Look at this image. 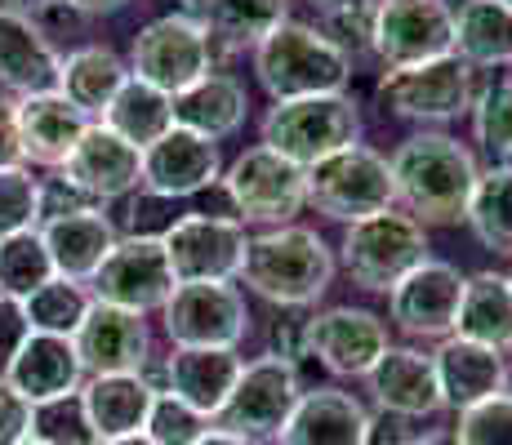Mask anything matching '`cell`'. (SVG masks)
<instances>
[{"instance_id": "37", "label": "cell", "mask_w": 512, "mask_h": 445, "mask_svg": "<svg viewBox=\"0 0 512 445\" xmlns=\"http://www.w3.org/2000/svg\"><path fill=\"white\" fill-rule=\"evenodd\" d=\"M90 294H85L81 281H63V276H54L49 285L32 294V299H23V312H27V325H32V334H54V339H76V330H81V321L90 316Z\"/></svg>"}, {"instance_id": "46", "label": "cell", "mask_w": 512, "mask_h": 445, "mask_svg": "<svg viewBox=\"0 0 512 445\" xmlns=\"http://www.w3.org/2000/svg\"><path fill=\"white\" fill-rule=\"evenodd\" d=\"M23 165V143H18V98L0 89V170Z\"/></svg>"}, {"instance_id": "48", "label": "cell", "mask_w": 512, "mask_h": 445, "mask_svg": "<svg viewBox=\"0 0 512 445\" xmlns=\"http://www.w3.org/2000/svg\"><path fill=\"white\" fill-rule=\"evenodd\" d=\"M63 5H72L81 18H103V14H116V9H125L130 0H63Z\"/></svg>"}, {"instance_id": "12", "label": "cell", "mask_w": 512, "mask_h": 445, "mask_svg": "<svg viewBox=\"0 0 512 445\" xmlns=\"http://www.w3.org/2000/svg\"><path fill=\"white\" fill-rule=\"evenodd\" d=\"M370 54H379L388 72L455 54V9L446 0H379Z\"/></svg>"}, {"instance_id": "7", "label": "cell", "mask_w": 512, "mask_h": 445, "mask_svg": "<svg viewBox=\"0 0 512 445\" xmlns=\"http://www.w3.org/2000/svg\"><path fill=\"white\" fill-rule=\"evenodd\" d=\"M130 63H134L130 76L179 98L183 89H192L196 81H205L214 72V41L201 27V18H187L174 9V14L156 18L134 36Z\"/></svg>"}, {"instance_id": "32", "label": "cell", "mask_w": 512, "mask_h": 445, "mask_svg": "<svg viewBox=\"0 0 512 445\" xmlns=\"http://www.w3.org/2000/svg\"><path fill=\"white\" fill-rule=\"evenodd\" d=\"M103 125L112 134H121L130 147L147 152L156 138H165L174 130V98L161 94L156 85L139 81V76H130L121 85V94L112 98V107L103 112Z\"/></svg>"}, {"instance_id": "21", "label": "cell", "mask_w": 512, "mask_h": 445, "mask_svg": "<svg viewBox=\"0 0 512 445\" xmlns=\"http://www.w3.org/2000/svg\"><path fill=\"white\" fill-rule=\"evenodd\" d=\"M152 401H156V388L147 383V374H98V379L81 383V392H76V405H81L98 445L121 441V437H143Z\"/></svg>"}, {"instance_id": "53", "label": "cell", "mask_w": 512, "mask_h": 445, "mask_svg": "<svg viewBox=\"0 0 512 445\" xmlns=\"http://www.w3.org/2000/svg\"><path fill=\"white\" fill-rule=\"evenodd\" d=\"M18 445H49V441H41V437H36V432H32V437H27V441H18Z\"/></svg>"}, {"instance_id": "13", "label": "cell", "mask_w": 512, "mask_h": 445, "mask_svg": "<svg viewBox=\"0 0 512 445\" xmlns=\"http://www.w3.org/2000/svg\"><path fill=\"white\" fill-rule=\"evenodd\" d=\"M161 312L174 348H236L250 330V312L232 281L174 285Z\"/></svg>"}, {"instance_id": "52", "label": "cell", "mask_w": 512, "mask_h": 445, "mask_svg": "<svg viewBox=\"0 0 512 445\" xmlns=\"http://www.w3.org/2000/svg\"><path fill=\"white\" fill-rule=\"evenodd\" d=\"M103 445H152L147 437H121V441H103Z\"/></svg>"}, {"instance_id": "41", "label": "cell", "mask_w": 512, "mask_h": 445, "mask_svg": "<svg viewBox=\"0 0 512 445\" xmlns=\"http://www.w3.org/2000/svg\"><path fill=\"white\" fill-rule=\"evenodd\" d=\"M210 432V419L196 414L192 405H183L174 392H156L152 414H147V428L143 437L152 445H196Z\"/></svg>"}, {"instance_id": "27", "label": "cell", "mask_w": 512, "mask_h": 445, "mask_svg": "<svg viewBox=\"0 0 512 445\" xmlns=\"http://www.w3.org/2000/svg\"><path fill=\"white\" fill-rule=\"evenodd\" d=\"M58 72H63V58H58V49L45 41L32 18L0 14V85H5V94L9 89L23 98L54 94Z\"/></svg>"}, {"instance_id": "51", "label": "cell", "mask_w": 512, "mask_h": 445, "mask_svg": "<svg viewBox=\"0 0 512 445\" xmlns=\"http://www.w3.org/2000/svg\"><path fill=\"white\" fill-rule=\"evenodd\" d=\"M406 445H459V441H455V432H428V437L406 441Z\"/></svg>"}, {"instance_id": "55", "label": "cell", "mask_w": 512, "mask_h": 445, "mask_svg": "<svg viewBox=\"0 0 512 445\" xmlns=\"http://www.w3.org/2000/svg\"><path fill=\"white\" fill-rule=\"evenodd\" d=\"M508 285H512V272H508Z\"/></svg>"}, {"instance_id": "25", "label": "cell", "mask_w": 512, "mask_h": 445, "mask_svg": "<svg viewBox=\"0 0 512 445\" xmlns=\"http://www.w3.org/2000/svg\"><path fill=\"white\" fill-rule=\"evenodd\" d=\"M45 250L54 259V272L63 281H94V272L107 263V254L116 250V227L103 210H76V214H58V219H45L41 227Z\"/></svg>"}, {"instance_id": "18", "label": "cell", "mask_w": 512, "mask_h": 445, "mask_svg": "<svg viewBox=\"0 0 512 445\" xmlns=\"http://www.w3.org/2000/svg\"><path fill=\"white\" fill-rule=\"evenodd\" d=\"M63 178L90 201H116L143 183V152L112 134L103 121H94L63 161Z\"/></svg>"}, {"instance_id": "8", "label": "cell", "mask_w": 512, "mask_h": 445, "mask_svg": "<svg viewBox=\"0 0 512 445\" xmlns=\"http://www.w3.org/2000/svg\"><path fill=\"white\" fill-rule=\"evenodd\" d=\"M383 112L406 121H455L477 103V76L459 54L415 67H392L374 89Z\"/></svg>"}, {"instance_id": "29", "label": "cell", "mask_w": 512, "mask_h": 445, "mask_svg": "<svg viewBox=\"0 0 512 445\" xmlns=\"http://www.w3.org/2000/svg\"><path fill=\"white\" fill-rule=\"evenodd\" d=\"M245 112H250V94H245V85L228 72H210L205 81H196L192 89H183V94L174 98V125L210 138V143L241 130Z\"/></svg>"}, {"instance_id": "40", "label": "cell", "mask_w": 512, "mask_h": 445, "mask_svg": "<svg viewBox=\"0 0 512 445\" xmlns=\"http://www.w3.org/2000/svg\"><path fill=\"white\" fill-rule=\"evenodd\" d=\"M36 223H41V178H32L23 165L0 170V241L32 232Z\"/></svg>"}, {"instance_id": "19", "label": "cell", "mask_w": 512, "mask_h": 445, "mask_svg": "<svg viewBox=\"0 0 512 445\" xmlns=\"http://www.w3.org/2000/svg\"><path fill=\"white\" fill-rule=\"evenodd\" d=\"M245 361L236 348H174L165 370L147 379L156 392H174L183 405H192L205 419H219L228 405L236 379H241Z\"/></svg>"}, {"instance_id": "38", "label": "cell", "mask_w": 512, "mask_h": 445, "mask_svg": "<svg viewBox=\"0 0 512 445\" xmlns=\"http://www.w3.org/2000/svg\"><path fill=\"white\" fill-rule=\"evenodd\" d=\"M374 18H379V0H326L317 32L352 63L374 49Z\"/></svg>"}, {"instance_id": "56", "label": "cell", "mask_w": 512, "mask_h": 445, "mask_svg": "<svg viewBox=\"0 0 512 445\" xmlns=\"http://www.w3.org/2000/svg\"><path fill=\"white\" fill-rule=\"evenodd\" d=\"M321 5H326V0H321Z\"/></svg>"}, {"instance_id": "42", "label": "cell", "mask_w": 512, "mask_h": 445, "mask_svg": "<svg viewBox=\"0 0 512 445\" xmlns=\"http://www.w3.org/2000/svg\"><path fill=\"white\" fill-rule=\"evenodd\" d=\"M455 441L459 445H512V392H499V397L459 410Z\"/></svg>"}, {"instance_id": "15", "label": "cell", "mask_w": 512, "mask_h": 445, "mask_svg": "<svg viewBox=\"0 0 512 445\" xmlns=\"http://www.w3.org/2000/svg\"><path fill=\"white\" fill-rule=\"evenodd\" d=\"M303 352L334 374H370L388 352V325L366 308H330L303 321Z\"/></svg>"}, {"instance_id": "24", "label": "cell", "mask_w": 512, "mask_h": 445, "mask_svg": "<svg viewBox=\"0 0 512 445\" xmlns=\"http://www.w3.org/2000/svg\"><path fill=\"white\" fill-rule=\"evenodd\" d=\"M374 401L397 419H423L437 414L441 405V383H437V365L432 356H423L415 348H388L374 361V370L366 374Z\"/></svg>"}, {"instance_id": "31", "label": "cell", "mask_w": 512, "mask_h": 445, "mask_svg": "<svg viewBox=\"0 0 512 445\" xmlns=\"http://www.w3.org/2000/svg\"><path fill=\"white\" fill-rule=\"evenodd\" d=\"M130 81V67L112 54L107 45H81L63 58V72H58V94L76 107L81 116H98L112 107V98L121 94V85Z\"/></svg>"}, {"instance_id": "1", "label": "cell", "mask_w": 512, "mask_h": 445, "mask_svg": "<svg viewBox=\"0 0 512 445\" xmlns=\"http://www.w3.org/2000/svg\"><path fill=\"white\" fill-rule=\"evenodd\" d=\"M392 187L415 223H464L477 192V161L450 134H415L392 152Z\"/></svg>"}, {"instance_id": "4", "label": "cell", "mask_w": 512, "mask_h": 445, "mask_svg": "<svg viewBox=\"0 0 512 445\" xmlns=\"http://www.w3.org/2000/svg\"><path fill=\"white\" fill-rule=\"evenodd\" d=\"M361 138V112L348 94H317V98H290L263 116V147H272L285 161L321 165L326 156L357 147Z\"/></svg>"}, {"instance_id": "45", "label": "cell", "mask_w": 512, "mask_h": 445, "mask_svg": "<svg viewBox=\"0 0 512 445\" xmlns=\"http://www.w3.org/2000/svg\"><path fill=\"white\" fill-rule=\"evenodd\" d=\"M27 339H32V325H27L23 303L0 294V379H5V370L14 365V356L23 352Z\"/></svg>"}, {"instance_id": "14", "label": "cell", "mask_w": 512, "mask_h": 445, "mask_svg": "<svg viewBox=\"0 0 512 445\" xmlns=\"http://www.w3.org/2000/svg\"><path fill=\"white\" fill-rule=\"evenodd\" d=\"M174 294V272L165 259L161 236H125L116 241V250L107 254V263L94 272V299L112 303L125 312H152L165 308V299Z\"/></svg>"}, {"instance_id": "35", "label": "cell", "mask_w": 512, "mask_h": 445, "mask_svg": "<svg viewBox=\"0 0 512 445\" xmlns=\"http://www.w3.org/2000/svg\"><path fill=\"white\" fill-rule=\"evenodd\" d=\"M477 241L495 254H512V170L495 165L490 174L477 178V192L468 201V219H464Z\"/></svg>"}, {"instance_id": "50", "label": "cell", "mask_w": 512, "mask_h": 445, "mask_svg": "<svg viewBox=\"0 0 512 445\" xmlns=\"http://www.w3.org/2000/svg\"><path fill=\"white\" fill-rule=\"evenodd\" d=\"M196 445H250V441H245V437H232V432H223V428H210Z\"/></svg>"}, {"instance_id": "17", "label": "cell", "mask_w": 512, "mask_h": 445, "mask_svg": "<svg viewBox=\"0 0 512 445\" xmlns=\"http://www.w3.org/2000/svg\"><path fill=\"white\" fill-rule=\"evenodd\" d=\"M76 356H81L85 374H143L152 339H147V321L139 312L112 308V303H90V316L76 330Z\"/></svg>"}, {"instance_id": "28", "label": "cell", "mask_w": 512, "mask_h": 445, "mask_svg": "<svg viewBox=\"0 0 512 445\" xmlns=\"http://www.w3.org/2000/svg\"><path fill=\"white\" fill-rule=\"evenodd\" d=\"M90 130V116H81L63 94H32L18 98V143L23 161L36 165H63L81 134Z\"/></svg>"}, {"instance_id": "54", "label": "cell", "mask_w": 512, "mask_h": 445, "mask_svg": "<svg viewBox=\"0 0 512 445\" xmlns=\"http://www.w3.org/2000/svg\"><path fill=\"white\" fill-rule=\"evenodd\" d=\"M499 5H508V9H512V0H499Z\"/></svg>"}, {"instance_id": "16", "label": "cell", "mask_w": 512, "mask_h": 445, "mask_svg": "<svg viewBox=\"0 0 512 445\" xmlns=\"http://www.w3.org/2000/svg\"><path fill=\"white\" fill-rule=\"evenodd\" d=\"M464 281L468 276H459V267L428 259L388 294L392 321L406 334H415V339H450L459 299H464Z\"/></svg>"}, {"instance_id": "44", "label": "cell", "mask_w": 512, "mask_h": 445, "mask_svg": "<svg viewBox=\"0 0 512 445\" xmlns=\"http://www.w3.org/2000/svg\"><path fill=\"white\" fill-rule=\"evenodd\" d=\"M36 432V405L0 379V445H18Z\"/></svg>"}, {"instance_id": "6", "label": "cell", "mask_w": 512, "mask_h": 445, "mask_svg": "<svg viewBox=\"0 0 512 445\" xmlns=\"http://www.w3.org/2000/svg\"><path fill=\"white\" fill-rule=\"evenodd\" d=\"M308 205H317L326 219L339 223H361L374 219V214H388L397 205L388 156L370 152L361 143L326 156L321 165L308 170Z\"/></svg>"}, {"instance_id": "11", "label": "cell", "mask_w": 512, "mask_h": 445, "mask_svg": "<svg viewBox=\"0 0 512 445\" xmlns=\"http://www.w3.org/2000/svg\"><path fill=\"white\" fill-rule=\"evenodd\" d=\"M299 397H303V388H299L294 361L268 352L241 370V379H236L232 397L219 414V428L232 432V437H245V441L281 437V428L290 423Z\"/></svg>"}, {"instance_id": "36", "label": "cell", "mask_w": 512, "mask_h": 445, "mask_svg": "<svg viewBox=\"0 0 512 445\" xmlns=\"http://www.w3.org/2000/svg\"><path fill=\"white\" fill-rule=\"evenodd\" d=\"M54 259L45 250V236L41 227L32 232H18V236H5L0 241V294L5 299H32L41 285L54 281Z\"/></svg>"}, {"instance_id": "2", "label": "cell", "mask_w": 512, "mask_h": 445, "mask_svg": "<svg viewBox=\"0 0 512 445\" xmlns=\"http://www.w3.org/2000/svg\"><path fill=\"white\" fill-rule=\"evenodd\" d=\"M241 276L259 299L281 308H308L330 290L334 254L308 227H272L263 236H250Z\"/></svg>"}, {"instance_id": "20", "label": "cell", "mask_w": 512, "mask_h": 445, "mask_svg": "<svg viewBox=\"0 0 512 445\" xmlns=\"http://www.w3.org/2000/svg\"><path fill=\"white\" fill-rule=\"evenodd\" d=\"M219 174V143L183 130V125H174L170 134L156 138L143 152V187L152 196H170V201L174 196H196L219 183Z\"/></svg>"}, {"instance_id": "47", "label": "cell", "mask_w": 512, "mask_h": 445, "mask_svg": "<svg viewBox=\"0 0 512 445\" xmlns=\"http://www.w3.org/2000/svg\"><path fill=\"white\" fill-rule=\"evenodd\" d=\"M361 445H406V432H401L392 419H383V423L370 419V432H366V441Z\"/></svg>"}, {"instance_id": "9", "label": "cell", "mask_w": 512, "mask_h": 445, "mask_svg": "<svg viewBox=\"0 0 512 445\" xmlns=\"http://www.w3.org/2000/svg\"><path fill=\"white\" fill-rule=\"evenodd\" d=\"M223 192L236 210L232 219L285 227L308 205V170L259 143L232 161V170L223 174Z\"/></svg>"}, {"instance_id": "22", "label": "cell", "mask_w": 512, "mask_h": 445, "mask_svg": "<svg viewBox=\"0 0 512 445\" xmlns=\"http://www.w3.org/2000/svg\"><path fill=\"white\" fill-rule=\"evenodd\" d=\"M81 379L85 365L76 356V343L54 339V334H32L23 343V352L14 356V365L5 370V383L14 392H23L36 410L54 401H72L81 392Z\"/></svg>"}, {"instance_id": "5", "label": "cell", "mask_w": 512, "mask_h": 445, "mask_svg": "<svg viewBox=\"0 0 512 445\" xmlns=\"http://www.w3.org/2000/svg\"><path fill=\"white\" fill-rule=\"evenodd\" d=\"M423 263H428V232L401 210L348 223L343 232V267L361 290L392 294Z\"/></svg>"}, {"instance_id": "26", "label": "cell", "mask_w": 512, "mask_h": 445, "mask_svg": "<svg viewBox=\"0 0 512 445\" xmlns=\"http://www.w3.org/2000/svg\"><path fill=\"white\" fill-rule=\"evenodd\" d=\"M432 365H437L441 401L455 405V410H468V405L508 392L504 352L481 348V343H468V339H455V334H450V339L432 352Z\"/></svg>"}, {"instance_id": "3", "label": "cell", "mask_w": 512, "mask_h": 445, "mask_svg": "<svg viewBox=\"0 0 512 445\" xmlns=\"http://www.w3.org/2000/svg\"><path fill=\"white\" fill-rule=\"evenodd\" d=\"M254 72L263 89L277 103L290 98H317V94H343L352 81V63L334 49L317 27L285 18L272 36L254 45Z\"/></svg>"}, {"instance_id": "43", "label": "cell", "mask_w": 512, "mask_h": 445, "mask_svg": "<svg viewBox=\"0 0 512 445\" xmlns=\"http://www.w3.org/2000/svg\"><path fill=\"white\" fill-rule=\"evenodd\" d=\"M36 437L49 441V445H98L90 423H85V414H81V405H76V397L41 405V410H36Z\"/></svg>"}, {"instance_id": "23", "label": "cell", "mask_w": 512, "mask_h": 445, "mask_svg": "<svg viewBox=\"0 0 512 445\" xmlns=\"http://www.w3.org/2000/svg\"><path fill=\"white\" fill-rule=\"evenodd\" d=\"M370 432V410L343 388H312L281 428V445H361Z\"/></svg>"}, {"instance_id": "30", "label": "cell", "mask_w": 512, "mask_h": 445, "mask_svg": "<svg viewBox=\"0 0 512 445\" xmlns=\"http://www.w3.org/2000/svg\"><path fill=\"white\" fill-rule=\"evenodd\" d=\"M455 339L481 348L512 352V285L499 272H477L464 281V299L455 316Z\"/></svg>"}, {"instance_id": "10", "label": "cell", "mask_w": 512, "mask_h": 445, "mask_svg": "<svg viewBox=\"0 0 512 445\" xmlns=\"http://www.w3.org/2000/svg\"><path fill=\"white\" fill-rule=\"evenodd\" d=\"M165 259H170L174 285H205L241 276L250 232L228 214H183L161 232Z\"/></svg>"}, {"instance_id": "39", "label": "cell", "mask_w": 512, "mask_h": 445, "mask_svg": "<svg viewBox=\"0 0 512 445\" xmlns=\"http://www.w3.org/2000/svg\"><path fill=\"white\" fill-rule=\"evenodd\" d=\"M472 130H477V143L512 170V81L481 89L472 103Z\"/></svg>"}, {"instance_id": "49", "label": "cell", "mask_w": 512, "mask_h": 445, "mask_svg": "<svg viewBox=\"0 0 512 445\" xmlns=\"http://www.w3.org/2000/svg\"><path fill=\"white\" fill-rule=\"evenodd\" d=\"M49 5H58V0H0V14H14V18H36V14H45Z\"/></svg>"}, {"instance_id": "33", "label": "cell", "mask_w": 512, "mask_h": 445, "mask_svg": "<svg viewBox=\"0 0 512 445\" xmlns=\"http://www.w3.org/2000/svg\"><path fill=\"white\" fill-rule=\"evenodd\" d=\"M455 54L468 67L512 63V9L499 0H464L455 14Z\"/></svg>"}, {"instance_id": "34", "label": "cell", "mask_w": 512, "mask_h": 445, "mask_svg": "<svg viewBox=\"0 0 512 445\" xmlns=\"http://www.w3.org/2000/svg\"><path fill=\"white\" fill-rule=\"evenodd\" d=\"M285 18H290V0H201V27L223 49L259 45Z\"/></svg>"}]
</instances>
